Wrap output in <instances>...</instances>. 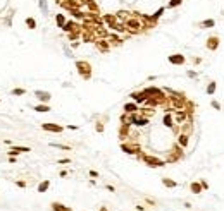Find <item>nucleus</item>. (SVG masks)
<instances>
[{"mask_svg": "<svg viewBox=\"0 0 224 211\" xmlns=\"http://www.w3.org/2000/svg\"><path fill=\"white\" fill-rule=\"evenodd\" d=\"M131 136V124H121L119 127V139L121 141H126Z\"/></svg>", "mask_w": 224, "mask_h": 211, "instance_id": "9b49d317", "label": "nucleus"}, {"mask_svg": "<svg viewBox=\"0 0 224 211\" xmlns=\"http://www.w3.org/2000/svg\"><path fill=\"white\" fill-rule=\"evenodd\" d=\"M122 110H124V113H136L138 110H140V107H138V103L134 101H129V103H124V107H122Z\"/></svg>", "mask_w": 224, "mask_h": 211, "instance_id": "4be33fe9", "label": "nucleus"}, {"mask_svg": "<svg viewBox=\"0 0 224 211\" xmlns=\"http://www.w3.org/2000/svg\"><path fill=\"white\" fill-rule=\"evenodd\" d=\"M104 129H105V125H104V122H102V120L95 122V130H97L98 134H100V132H104Z\"/></svg>", "mask_w": 224, "mask_h": 211, "instance_id": "a18cd8bd", "label": "nucleus"}, {"mask_svg": "<svg viewBox=\"0 0 224 211\" xmlns=\"http://www.w3.org/2000/svg\"><path fill=\"white\" fill-rule=\"evenodd\" d=\"M196 26L200 27V29H210V27L216 26V21L214 19H205V21H202V22H198Z\"/></svg>", "mask_w": 224, "mask_h": 211, "instance_id": "c85d7f7f", "label": "nucleus"}, {"mask_svg": "<svg viewBox=\"0 0 224 211\" xmlns=\"http://www.w3.org/2000/svg\"><path fill=\"white\" fill-rule=\"evenodd\" d=\"M95 47H97V50L100 53H109V52H111V43H109L107 38H98V40L95 41Z\"/></svg>", "mask_w": 224, "mask_h": 211, "instance_id": "6e6552de", "label": "nucleus"}, {"mask_svg": "<svg viewBox=\"0 0 224 211\" xmlns=\"http://www.w3.org/2000/svg\"><path fill=\"white\" fill-rule=\"evenodd\" d=\"M86 9L88 12H95V14H100V5L97 4V0H86Z\"/></svg>", "mask_w": 224, "mask_h": 211, "instance_id": "b1692460", "label": "nucleus"}, {"mask_svg": "<svg viewBox=\"0 0 224 211\" xmlns=\"http://www.w3.org/2000/svg\"><path fill=\"white\" fill-rule=\"evenodd\" d=\"M186 76H188V77H196L198 74H196L195 70H188V72H186Z\"/></svg>", "mask_w": 224, "mask_h": 211, "instance_id": "09e8293b", "label": "nucleus"}, {"mask_svg": "<svg viewBox=\"0 0 224 211\" xmlns=\"http://www.w3.org/2000/svg\"><path fill=\"white\" fill-rule=\"evenodd\" d=\"M190 191L193 192V194H200V192H203V187H202V184H200V180L191 182V184H190Z\"/></svg>", "mask_w": 224, "mask_h": 211, "instance_id": "c756f323", "label": "nucleus"}, {"mask_svg": "<svg viewBox=\"0 0 224 211\" xmlns=\"http://www.w3.org/2000/svg\"><path fill=\"white\" fill-rule=\"evenodd\" d=\"M69 14L72 16V19H74V21H83L84 19V12L81 10V9H71Z\"/></svg>", "mask_w": 224, "mask_h": 211, "instance_id": "bb28decb", "label": "nucleus"}, {"mask_svg": "<svg viewBox=\"0 0 224 211\" xmlns=\"http://www.w3.org/2000/svg\"><path fill=\"white\" fill-rule=\"evenodd\" d=\"M50 146H52V148H57V150H64V151H69V150H71L69 146H66V144H57V143H50Z\"/></svg>", "mask_w": 224, "mask_h": 211, "instance_id": "c03bdc74", "label": "nucleus"}, {"mask_svg": "<svg viewBox=\"0 0 224 211\" xmlns=\"http://www.w3.org/2000/svg\"><path fill=\"white\" fill-rule=\"evenodd\" d=\"M121 151L122 153H126V155H140L141 153V146L138 143H134V141H122L121 143Z\"/></svg>", "mask_w": 224, "mask_h": 211, "instance_id": "39448f33", "label": "nucleus"}, {"mask_svg": "<svg viewBox=\"0 0 224 211\" xmlns=\"http://www.w3.org/2000/svg\"><path fill=\"white\" fill-rule=\"evenodd\" d=\"M16 185L17 187H26V182L24 180H16Z\"/></svg>", "mask_w": 224, "mask_h": 211, "instance_id": "de8ad7c7", "label": "nucleus"}, {"mask_svg": "<svg viewBox=\"0 0 224 211\" xmlns=\"http://www.w3.org/2000/svg\"><path fill=\"white\" fill-rule=\"evenodd\" d=\"M169 64H172V65H184L186 64V57L183 53H172L167 57Z\"/></svg>", "mask_w": 224, "mask_h": 211, "instance_id": "1a4fd4ad", "label": "nucleus"}, {"mask_svg": "<svg viewBox=\"0 0 224 211\" xmlns=\"http://www.w3.org/2000/svg\"><path fill=\"white\" fill-rule=\"evenodd\" d=\"M216 89H217V82H216V81H210L205 91H207V95H209V96H212L214 93H216Z\"/></svg>", "mask_w": 224, "mask_h": 211, "instance_id": "58836bf2", "label": "nucleus"}, {"mask_svg": "<svg viewBox=\"0 0 224 211\" xmlns=\"http://www.w3.org/2000/svg\"><path fill=\"white\" fill-rule=\"evenodd\" d=\"M10 95L12 96H22V95H26V89L24 88H14L10 91Z\"/></svg>", "mask_w": 224, "mask_h": 211, "instance_id": "a19ab883", "label": "nucleus"}, {"mask_svg": "<svg viewBox=\"0 0 224 211\" xmlns=\"http://www.w3.org/2000/svg\"><path fill=\"white\" fill-rule=\"evenodd\" d=\"M95 34H97V38H109V27L107 26H102V27H97V31H95Z\"/></svg>", "mask_w": 224, "mask_h": 211, "instance_id": "2f4dec72", "label": "nucleus"}, {"mask_svg": "<svg viewBox=\"0 0 224 211\" xmlns=\"http://www.w3.org/2000/svg\"><path fill=\"white\" fill-rule=\"evenodd\" d=\"M102 21H104L105 26L111 29V27L117 22V17H116V14H114V12H107V14H104V16H102Z\"/></svg>", "mask_w": 224, "mask_h": 211, "instance_id": "ddd939ff", "label": "nucleus"}, {"mask_svg": "<svg viewBox=\"0 0 224 211\" xmlns=\"http://www.w3.org/2000/svg\"><path fill=\"white\" fill-rule=\"evenodd\" d=\"M184 156V150H183L179 144L176 143L171 150L167 151V158H166V163H176V161H179L181 158Z\"/></svg>", "mask_w": 224, "mask_h": 211, "instance_id": "20e7f679", "label": "nucleus"}, {"mask_svg": "<svg viewBox=\"0 0 224 211\" xmlns=\"http://www.w3.org/2000/svg\"><path fill=\"white\" fill-rule=\"evenodd\" d=\"M200 184H202V187H203V189H209V184H207L205 180H200Z\"/></svg>", "mask_w": 224, "mask_h": 211, "instance_id": "864d4df0", "label": "nucleus"}, {"mask_svg": "<svg viewBox=\"0 0 224 211\" xmlns=\"http://www.w3.org/2000/svg\"><path fill=\"white\" fill-rule=\"evenodd\" d=\"M35 96L38 98V101H40V103H49L50 100H52V95H50L49 91H42V89H36Z\"/></svg>", "mask_w": 224, "mask_h": 211, "instance_id": "dca6fc26", "label": "nucleus"}, {"mask_svg": "<svg viewBox=\"0 0 224 211\" xmlns=\"http://www.w3.org/2000/svg\"><path fill=\"white\" fill-rule=\"evenodd\" d=\"M129 124H131V127H147L148 124H150V118H147V117L140 115L138 112L136 113H129Z\"/></svg>", "mask_w": 224, "mask_h": 211, "instance_id": "423d86ee", "label": "nucleus"}, {"mask_svg": "<svg viewBox=\"0 0 224 211\" xmlns=\"http://www.w3.org/2000/svg\"><path fill=\"white\" fill-rule=\"evenodd\" d=\"M219 45H221V40H219V36H217V34L209 36V38H207V41H205V48H207L209 52H216L217 48H219Z\"/></svg>", "mask_w": 224, "mask_h": 211, "instance_id": "0eeeda50", "label": "nucleus"}, {"mask_svg": "<svg viewBox=\"0 0 224 211\" xmlns=\"http://www.w3.org/2000/svg\"><path fill=\"white\" fill-rule=\"evenodd\" d=\"M129 98H131L134 103H138V105H141V103L147 101V95H145L143 91H134V93H131V95H129Z\"/></svg>", "mask_w": 224, "mask_h": 211, "instance_id": "a211bd4d", "label": "nucleus"}, {"mask_svg": "<svg viewBox=\"0 0 224 211\" xmlns=\"http://www.w3.org/2000/svg\"><path fill=\"white\" fill-rule=\"evenodd\" d=\"M138 113H140V115H143V117H147V118H150V117L155 115V108H154V107H147V105H145L143 108L138 110Z\"/></svg>", "mask_w": 224, "mask_h": 211, "instance_id": "393cba45", "label": "nucleus"}, {"mask_svg": "<svg viewBox=\"0 0 224 211\" xmlns=\"http://www.w3.org/2000/svg\"><path fill=\"white\" fill-rule=\"evenodd\" d=\"M200 62H202V58H198V57H195V58H193V64H200Z\"/></svg>", "mask_w": 224, "mask_h": 211, "instance_id": "13d9d810", "label": "nucleus"}, {"mask_svg": "<svg viewBox=\"0 0 224 211\" xmlns=\"http://www.w3.org/2000/svg\"><path fill=\"white\" fill-rule=\"evenodd\" d=\"M100 211H109V210H107V208H105V206H102V208H100Z\"/></svg>", "mask_w": 224, "mask_h": 211, "instance_id": "e2e57ef3", "label": "nucleus"}, {"mask_svg": "<svg viewBox=\"0 0 224 211\" xmlns=\"http://www.w3.org/2000/svg\"><path fill=\"white\" fill-rule=\"evenodd\" d=\"M181 4H183V0H169L167 7H169V9H176V7H179Z\"/></svg>", "mask_w": 224, "mask_h": 211, "instance_id": "79ce46f5", "label": "nucleus"}, {"mask_svg": "<svg viewBox=\"0 0 224 211\" xmlns=\"http://www.w3.org/2000/svg\"><path fill=\"white\" fill-rule=\"evenodd\" d=\"M10 150H14L17 155H21V153H29V151H31V148H28V146H12Z\"/></svg>", "mask_w": 224, "mask_h": 211, "instance_id": "ea45409f", "label": "nucleus"}, {"mask_svg": "<svg viewBox=\"0 0 224 211\" xmlns=\"http://www.w3.org/2000/svg\"><path fill=\"white\" fill-rule=\"evenodd\" d=\"M59 163H60V165H66V163H71V160H69V158H62V160H59Z\"/></svg>", "mask_w": 224, "mask_h": 211, "instance_id": "8fccbe9b", "label": "nucleus"}, {"mask_svg": "<svg viewBox=\"0 0 224 211\" xmlns=\"http://www.w3.org/2000/svg\"><path fill=\"white\" fill-rule=\"evenodd\" d=\"M67 129L69 130H78L79 127H78V125H67Z\"/></svg>", "mask_w": 224, "mask_h": 211, "instance_id": "5fc2aeb1", "label": "nucleus"}, {"mask_svg": "<svg viewBox=\"0 0 224 211\" xmlns=\"http://www.w3.org/2000/svg\"><path fill=\"white\" fill-rule=\"evenodd\" d=\"M81 27V24L78 22V21H66V24L62 26V31L64 33H71V31H76V29H79Z\"/></svg>", "mask_w": 224, "mask_h": 211, "instance_id": "2eb2a0df", "label": "nucleus"}, {"mask_svg": "<svg viewBox=\"0 0 224 211\" xmlns=\"http://www.w3.org/2000/svg\"><path fill=\"white\" fill-rule=\"evenodd\" d=\"M66 14H62V12H59V14H55V24H57V27H60L62 29V26L66 24Z\"/></svg>", "mask_w": 224, "mask_h": 211, "instance_id": "f704fd0d", "label": "nucleus"}, {"mask_svg": "<svg viewBox=\"0 0 224 211\" xmlns=\"http://www.w3.org/2000/svg\"><path fill=\"white\" fill-rule=\"evenodd\" d=\"M111 29H112V31H116V33H126V24H124L122 21H117Z\"/></svg>", "mask_w": 224, "mask_h": 211, "instance_id": "72a5a7b5", "label": "nucleus"}, {"mask_svg": "<svg viewBox=\"0 0 224 211\" xmlns=\"http://www.w3.org/2000/svg\"><path fill=\"white\" fill-rule=\"evenodd\" d=\"M33 110L35 112H38V113H47V112H50V107H49V103H38V105H35L33 107Z\"/></svg>", "mask_w": 224, "mask_h": 211, "instance_id": "cd10ccee", "label": "nucleus"}, {"mask_svg": "<svg viewBox=\"0 0 224 211\" xmlns=\"http://www.w3.org/2000/svg\"><path fill=\"white\" fill-rule=\"evenodd\" d=\"M145 201H147V203H148V204H155V201H154V199H145Z\"/></svg>", "mask_w": 224, "mask_h": 211, "instance_id": "bf43d9fd", "label": "nucleus"}, {"mask_svg": "<svg viewBox=\"0 0 224 211\" xmlns=\"http://www.w3.org/2000/svg\"><path fill=\"white\" fill-rule=\"evenodd\" d=\"M179 132L191 136V132H193V120H190V118H188L186 122H183L181 125H179Z\"/></svg>", "mask_w": 224, "mask_h": 211, "instance_id": "aec40b11", "label": "nucleus"}, {"mask_svg": "<svg viewBox=\"0 0 224 211\" xmlns=\"http://www.w3.org/2000/svg\"><path fill=\"white\" fill-rule=\"evenodd\" d=\"M210 107H212L214 110H217V112H219V110H221V103L216 101V100H212V101H210Z\"/></svg>", "mask_w": 224, "mask_h": 211, "instance_id": "49530a36", "label": "nucleus"}, {"mask_svg": "<svg viewBox=\"0 0 224 211\" xmlns=\"http://www.w3.org/2000/svg\"><path fill=\"white\" fill-rule=\"evenodd\" d=\"M42 129L47 130V132H55V134H60L64 130L62 125H59V124H52V122H45L42 124Z\"/></svg>", "mask_w": 224, "mask_h": 211, "instance_id": "9d476101", "label": "nucleus"}, {"mask_svg": "<svg viewBox=\"0 0 224 211\" xmlns=\"http://www.w3.org/2000/svg\"><path fill=\"white\" fill-rule=\"evenodd\" d=\"M79 47V41H72V43H71V48H78Z\"/></svg>", "mask_w": 224, "mask_h": 211, "instance_id": "603ef678", "label": "nucleus"}, {"mask_svg": "<svg viewBox=\"0 0 224 211\" xmlns=\"http://www.w3.org/2000/svg\"><path fill=\"white\" fill-rule=\"evenodd\" d=\"M16 161H17V158H16V156H9V163H12V165H14Z\"/></svg>", "mask_w": 224, "mask_h": 211, "instance_id": "3c124183", "label": "nucleus"}, {"mask_svg": "<svg viewBox=\"0 0 224 211\" xmlns=\"http://www.w3.org/2000/svg\"><path fill=\"white\" fill-rule=\"evenodd\" d=\"M90 175H91V177H98V172H95V170H90Z\"/></svg>", "mask_w": 224, "mask_h": 211, "instance_id": "4d7b16f0", "label": "nucleus"}, {"mask_svg": "<svg viewBox=\"0 0 224 211\" xmlns=\"http://www.w3.org/2000/svg\"><path fill=\"white\" fill-rule=\"evenodd\" d=\"M50 206H52V211H72L69 206L62 204V203H57V201H54Z\"/></svg>", "mask_w": 224, "mask_h": 211, "instance_id": "7c9ffc66", "label": "nucleus"}, {"mask_svg": "<svg viewBox=\"0 0 224 211\" xmlns=\"http://www.w3.org/2000/svg\"><path fill=\"white\" fill-rule=\"evenodd\" d=\"M172 115H174V122L179 124V125H181L183 122H186V120H188V113H186L184 110H176Z\"/></svg>", "mask_w": 224, "mask_h": 211, "instance_id": "6ab92c4d", "label": "nucleus"}, {"mask_svg": "<svg viewBox=\"0 0 224 211\" xmlns=\"http://www.w3.org/2000/svg\"><path fill=\"white\" fill-rule=\"evenodd\" d=\"M81 34H83V27H79V29H76V31L67 33V40H69V41H78L79 38H81Z\"/></svg>", "mask_w": 224, "mask_h": 211, "instance_id": "a878e982", "label": "nucleus"}, {"mask_svg": "<svg viewBox=\"0 0 224 211\" xmlns=\"http://www.w3.org/2000/svg\"><path fill=\"white\" fill-rule=\"evenodd\" d=\"M114 14H116L117 21H122V22H124L128 17H131V12H129V10H116Z\"/></svg>", "mask_w": 224, "mask_h": 211, "instance_id": "473e14b6", "label": "nucleus"}, {"mask_svg": "<svg viewBox=\"0 0 224 211\" xmlns=\"http://www.w3.org/2000/svg\"><path fill=\"white\" fill-rule=\"evenodd\" d=\"M136 211H145V208L143 206H136Z\"/></svg>", "mask_w": 224, "mask_h": 211, "instance_id": "052dcab7", "label": "nucleus"}, {"mask_svg": "<svg viewBox=\"0 0 224 211\" xmlns=\"http://www.w3.org/2000/svg\"><path fill=\"white\" fill-rule=\"evenodd\" d=\"M162 184L166 185L167 189H174V187H178V182L172 180V178H169V177H162Z\"/></svg>", "mask_w": 224, "mask_h": 211, "instance_id": "c9c22d12", "label": "nucleus"}, {"mask_svg": "<svg viewBox=\"0 0 224 211\" xmlns=\"http://www.w3.org/2000/svg\"><path fill=\"white\" fill-rule=\"evenodd\" d=\"M107 191H111V192H116V187H114V185H107Z\"/></svg>", "mask_w": 224, "mask_h": 211, "instance_id": "6e6d98bb", "label": "nucleus"}, {"mask_svg": "<svg viewBox=\"0 0 224 211\" xmlns=\"http://www.w3.org/2000/svg\"><path fill=\"white\" fill-rule=\"evenodd\" d=\"M174 115H172V112H166L164 117H162V125L164 127H167V129H172L174 127Z\"/></svg>", "mask_w": 224, "mask_h": 211, "instance_id": "4468645a", "label": "nucleus"}, {"mask_svg": "<svg viewBox=\"0 0 224 211\" xmlns=\"http://www.w3.org/2000/svg\"><path fill=\"white\" fill-rule=\"evenodd\" d=\"M143 93L147 95V98H150V96H161V95H166V91L161 88H155V86H150V88H145L143 89Z\"/></svg>", "mask_w": 224, "mask_h": 211, "instance_id": "f3484780", "label": "nucleus"}, {"mask_svg": "<svg viewBox=\"0 0 224 211\" xmlns=\"http://www.w3.org/2000/svg\"><path fill=\"white\" fill-rule=\"evenodd\" d=\"M24 24H26L28 29H36V19L35 17H26V19H24Z\"/></svg>", "mask_w": 224, "mask_h": 211, "instance_id": "4c0bfd02", "label": "nucleus"}, {"mask_svg": "<svg viewBox=\"0 0 224 211\" xmlns=\"http://www.w3.org/2000/svg\"><path fill=\"white\" fill-rule=\"evenodd\" d=\"M178 144L181 146L183 150H186V148H188V144H190V136H188V134L179 132V134H178Z\"/></svg>", "mask_w": 224, "mask_h": 211, "instance_id": "5701e85b", "label": "nucleus"}, {"mask_svg": "<svg viewBox=\"0 0 224 211\" xmlns=\"http://www.w3.org/2000/svg\"><path fill=\"white\" fill-rule=\"evenodd\" d=\"M76 70H78V74L81 76L84 81H90V79H91V72H93V69H91V64L88 60H76Z\"/></svg>", "mask_w": 224, "mask_h": 211, "instance_id": "7ed1b4c3", "label": "nucleus"}, {"mask_svg": "<svg viewBox=\"0 0 224 211\" xmlns=\"http://www.w3.org/2000/svg\"><path fill=\"white\" fill-rule=\"evenodd\" d=\"M138 158H140L147 167H150V168H161V167H166V165H167L166 160H161V158L154 156V155H147V153H140Z\"/></svg>", "mask_w": 224, "mask_h": 211, "instance_id": "f03ea898", "label": "nucleus"}, {"mask_svg": "<svg viewBox=\"0 0 224 211\" xmlns=\"http://www.w3.org/2000/svg\"><path fill=\"white\" fill-rule=\"evenodd\" d=\"M124 24H126V33L128 34H140L143 33V22H141L140 17H128L124 21Z\"/></svg>", "mask_w": 224, "mask_h": 211, "instance_id": "f257e3e1", "label": "nucleus"}, {"mask_svg": "<svg viewBox=\"0 0 224 211\" xmlns=\"http://www.w3.org/2000/svg\"><path fill=\"white\" fill-rule=\"evenodd\" d=\"M107 40H109V43H111V47H121V45L124 43V40L121 38L119 34H116V33H111Z\"/></svg>", "mask_w": 224, "mask_h": 211, "instance_id": "412c9836", "label": "nucleus"}, {"mask_svg": "<svg viewBox=\"0 0 224 211\" xmlns=\"http://www.w3.org/2000/svg\"><path fill=\"white\" fill-rule=\"evenodd\" d=\"M62 2H66V0H55V4H57V5H60Z\"/></svg>", "mask_w": 224, "mask_h": 211, "instance_id": "680f3d73", "label": "nucleus"}, {"mask_svg": "<svg viewBox=\"0 0 224 211\" xmlns=\"http://www.w3.org/2000/svg\"><path fill=\"white\" fill-rule=\"evenodd\" d=\"M81 40H83V43H95L98 38H97V34H95V31H91V29H83Z\"/></svg>", "mask_w": 224, "mask_h": 211, "instance_id": "f8f14e48", "label": "nucleus"}, {"mask_svg": "<svg viewBox=\"0 0 224 211\" xmlns=\"http://www.w3.org/2000/svg\"><path fill=\"white\" fill-rule=\"evenodd\" d=\"M50 187V180L47 178V180H42L40 184H38V192H47Z\"/></svg>", "mask_w": 224, "mask_h": 211, "instance_id": "e433bc0d", "label": "nucleus"}, {"mask_svg": "<svg viewBox=\"0 0 224 211\" xmlns=\"http://www.w3.org/2000/svg\"><path fill=\"white\" fill-rule=\"evenodd\" d=\"M38 4H40V9H42V12L47 16V12H49V5H47V0H38Z\"/></svg>", "mask_w": 224, "mask_h": 211, "instance_id": "37998d69", "label": "nucleus"}]
</instances>
